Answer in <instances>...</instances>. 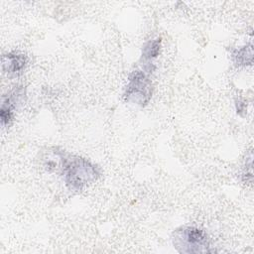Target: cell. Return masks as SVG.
Wrapping results in <instances>:
<instances>
[{"mask_svg":"<svg viewBox=\"0 0 254 254\" xmlns=\"http://www.w3.org/2000/svg\"><path fill=\"white\" fill-rule=\"evenodd\" d=\"M65 186L70 190L80 191L93 183L101 176L97 165L79 156H69L63 172Z\"/></svg>","mask_w":254,"mask_h":254,"instance_id":"1","label":"cell"},{"mask_svg":"<svg viewBox=\"0 0 254 254\" xmlns=\"http://www.w3.org/2000/svg\"><path fill=\"white\" fill-rule=\"evenodd\" d=\"M172 242L179 253L203 254L213 252L210 241L204 230L192 225H185L175 229L172 233Z\"/></svg>","mask_w":254,"mask_h":254,"instance_id":"2","label":"cell"},{"mask_svg":"<svg viewBox=\"0 0 254 254\" xmlns=\"http://www.w3.org/2000/svg\"><path fill=\"white\" fill-rule=\"evenodd\" d=\"M153 94V84L150 73L144 69H135L128 76L123 98L126 102L141 107L146 106Z\"/></svg>","mask_w":254,"mask_h":254,"instance_id":"3","label":"cell"},{"mask_svg":"<svg viewBox=\"0 0 254 254\" xmlns=\"http://www.w3.org/2000/svg\"><path fill=\"white\" fill-rule=\"evenodd\" d=\"M25 88L23 86H14L7 94L2 96L1 109H0V120L3 127L9 126L14 117V111L19 104L24 101Z\"/></svg>","mask_w":254,"mask_h":254,"instance_id":"4","label":"cell"},{"mask_svg":"<svg viewBox=\"0 0 254 254\" xmlns=\"http://www.w3.org/2000/svg\"><path fill=\"white\" fill-rule=\"evenodd\" d=\"M68 155L58 147L48 148L41 155V164L49 173H62L65 167Z\"/></svg>","mask_w":254,"mask_h":254,"instance_id":"5","label":"cell"},{"mask_svg":"<svg viewBox=\"0 0 254 254\" xmlns=\"http://www.w3.org/2000/svg\"><path fill=\"white\" fill-rule=\"evenodd\" d=\"M28 63L27 56L20 52H9L2 55V71L8 77H16L23 73Z\"/></svg>","mask_w":254,"mask_h":254,"instance_id":"6","label":"cell"},{"mask_svg":"<svg viewBox=\"0 0 254 254\" xmlns=\"http://www.w3.org/2000/svg\"><path fill=\"white\" fill-rule=\"evenodd\" d=\"M162 48V40L161 38H155L146 42L142 48L141 59L140 62L142 63L143 68L146 72L152 73L156 69V65L154 64L153 61L158 58L160 55Z\"/></svg>","mask_w":254,"mask_h":254,"instance_id":"7","label":"cell"},{"mask_svg":"<svg viewBox=\"0 0 254 254\" xmlns=\"http://www.w3.org/2000/svg\"><path fill=\"white\" fill-rule=\"evenodd\" d=\"M231 59L236 66H248L253 64V46L251 43L233 49L231 51Z\"/></svg>","mask_w":254,"mask_h":254,"instance_id":"8","label":"cell"},{"mask_svg":"<svg viewBox=\"0 0 254 254\" xmlns=\"http://www.w3.org/2000/svg\"><path fill=\"white\" fill-rule=\"evenodd\" d=\"M243 180L246 183L252 182V152H250L249 158L246 159V164L243 172Z\"/></svg>","mask_w":254,"mask_h":254,"instance_id":"9","label":"cell"},{"mask_svg":"<svg viewBox=\"0 0 254 254\" xmlns=\"http://www.w3.org/2000/svg\"><path fill=\"white\" fill-rule=\"evenodd\" d=\"M235 107H236V112L240 116H244L246 114L247 110V103L244 99L241 98H236L235 100Z\"/></svg>","mask_w":254,"mask_h":254,"instance_id":"10","label":"cell"}]
</instances>
